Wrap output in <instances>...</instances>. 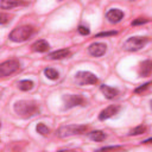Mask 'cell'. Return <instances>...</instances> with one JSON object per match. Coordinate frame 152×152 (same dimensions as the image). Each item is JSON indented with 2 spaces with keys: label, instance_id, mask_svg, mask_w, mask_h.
<instances>
[{
  "label": "cell",
  "instance_id": "obj_1",
  "mask_svg": "<svg viewBox=\"0 0 152 152\" xmlns=\"http://www.w3.org/2000/svg\"><path fill=\"white\" fill-rule=\"evenodd\" d=\"M13 108H14V112L20 118H24V119L31 118V116L38 114V112H39L38 103L36 101H32V100H20V101H17L14 103Z\"/></svg>",
  "mask_w": 152,
  "mask_h": 152
},
{
  "label": "cell",
  "instance_id": "obj_2",
  "mask_svg": "<svg viewBox=\"0 0 152 152\" xmlns=\"http://www.w3.org/2000/svg\"><path fill=\"white\" fill-rule=\"evenodd\" d=\"M32 33H33V27L32 26H28V25L18 26V27H15L11 31L10 39L12 42H15V43L25 42L32 36Z\"/></svg>",
  "mask_w": 152,
  "mask_h": 152
},
{
  "label": "cell",
  "instance_id": "obj_3",
  "mask_svg": "<svg viewBox=\"0 0 152 152\" xmlns=\"http://www.w3.org/2000/svg\"><path fill=\"white\" fill-rule=\"evenodd\" d=\"M88 129V127L86 125H66V126H61L56 134L59 138H66V137H71V135H76V134H82Z\"/></svg>",
  "mask_w": 152,
  "mask_h": 152
},
{
  "label": "cell",
  "instance_id": "obj_4",
  "mask_svg": "<svg viewBox=\"0 0 152 152\" xmlns=\"http://www.w3.org/2000/svg\"><path fill=\"white\" fill-rule=\"evenodd\" d=\"M147 42H148L147 37H140V36L131 37L124 43V49L127 51H138L141 48H144L147 44Z\"/></svg>",
  "mask_w": 152,
  "mask_h": 152
},
{
  "label": "cell",
  "instance_id": "obj_5",
  "mask_svg": "<svg viewBox=\"0 0 152 152\" xmlns=\"http://www.w3.org/2000/svg\"><path fill=\"white\" fill-rule=\"evenodd\" d=\"M20 69V63L17 59H8L0 64V76L6 77L8 75H12L17 72Z\"/></svg>",
  "mask_w": 152,
  "mask_h": 152
},
{
  "label": "cell",
  "instance_id": "obj_6",
  "mask_svg": "<svg viewBox=\"0 0 152 152\" xmlns=\"http://www.w3.org/2000/svg\"><path fill=\"white\" fill-rule=\"evenodd\" d=\"M75 81L80 86H86V84H96L99 82L97 77L95 74L90 71H78L75 75Z\"/></svg>",
  "mask_w": 152,
  "mask_h": 152
},
{
  "label": "cell",
  "instance_id": "obj_7",
  "mask_svg": "<svg viewBox=\"0 0 152 152\" xmlns=\"http://www.w3.org/2000/svg\"><path fill=\"white\" fill-rule=\"evenodd\" d=\"M63 101H64V108L65 109H70L77 106H84L86 104V100L83 96L81 95H75V94H66L63 96Z\"/></svg>",
  "mask_w": 152,
  "mask_h": 152
},
{
  "label": "cell",
  "instance_id": "obj_8",
  "mask_svg": "<svg viewBox=\"0 0 152 152\" xmlns=\"http://www.w3.org/2000/svg\"><path fill=\"white\" fill-rule=\"evenodd\" d=\"M107 46L103 43H93L88 46V52L94 57H101L106 53Z\"/></svg>",
  "mask_w": 152,
  "mask_h": 152
},
{
  "label": "cell",
  "instance_id": "obj_9",
  "mask_svg": "<svg viewBox=\"0 0 152 152\" xmlns=\"http://www.w3.org/2000/svg\"><path fill=\"white\" fill-rule=\"evenodd\" d=\"M120 110V106L119 104H110L108 107H106L103 110H101V113L99 114V120L103 121V120H107L112 116H114L115 114H118Z\"/></svg>",
  "mask_w": 152,
  "mask_h": 152
},
{
  "label": "cell",
  "instance_id": "obj_10",
  "mask_svg": "<svg viewBox=\"0 0 152 152\" xmlns=\"http://www.w3.org/2000/svg\"><path fill=\"white\" fill-rule=\"evenodd\" d=\"M138 74L141 77H148L152 74V61L151 59H145L140 63L139 69H138Z\"/></svg>",
  "mask_w": 152,
  "mask_h": 152
},
{
  "label": "cell",
  "instance_id": "obj_11",
  "mask_svg": "<svg viewBox=\"0 0 152 152\" xmlns=\"http://www.w3.org/2000/svg\"><path fill=\"white\" fill-rule=\"evenodd\" d=\"M106 18H107L110 23L116 24V23H119V21L124 18V12H122L121 10H119V8H112V10H109V11L106 13Z\"/></svg>",
  "mask_w": 152,
  "mask_h": 152
},
{
  "label": "cell",
  "instance_id": "obj_12",
  "mask_svg": "<svg viewBox=\"0 0 152 152\" xmlns=\"http://www.w3.org/2000/svg\"><path fill=\"white\" fill-rule=\"evenodd\" d=\"M100 89H101V91L103 93V95H104L108 100H112V99H114V97H116V96L119 95V90H118L116 88L109 87V86H107V84L100 86Z\"/></svg>",
  "mask_w": 152,
  "mask_h": 152
},
{
  "label": "cell",
  "instance_id": "obj_13",
  "mask_svg": "<svg viewBox=\"0 0 152 152\" xmlns=\"http://www.w3.org/2000/svg\"><path fill=\"white\" fill-rule=\"evenodd\" d=\"M31 48H32V50L36 51V52H45V51L49 50L50 45H49V43H48L46 40H44V39H39V40L34 42V43L32 44Z\"/></svg>",
  "mask_w": 152,
  "mask_h": 152
},
{
  "label": "cell",
  "instance_id": "obj_14",
  "mask_svg": "<svg viewBox=\"0 0 152 152\" xmlns=\"http://www.w3.org/2000/svg\"><path fill=\"white\" fill-rule=\"evenodd\" d=\"M71 55L70 50L68 49H61V50H56L53 52H50L49 53V58L51 59H63V58H66Z\"/></svg>",
  "mask_w": 152,
  "mask_h": 152
},
{
  "label": "cell",
  "instance_id": "obj_15",
  "mask_svg": "<svg viewBox=\"0 0 152 152\" xmlns=\"http://www.w3.org/2000/svg\"><path fill=\"white\" fill-rule=\"evenodd\" d=\"M20 5H25L24 2H19V1H10V0H2L0 1V7L2 10H11L13 7L20 6Z\"/></svg>",
  "mask_w": 152,
  "mask_h": 152
},
{
  "label": "cell",
  "instance_id": "obj_16",
  "mask_svg": "<svg viewBox=\"0 0 152 152\" xmlns=\"http://www.w3.org/2000/svg\"><path fill=\"white\" fill-rule=\"evenodd\" d=\"M89 138L94 141H103L106 139V133L102 131H93L89 133Z\"/></svg>",
  "mask_w": 152,
  "mask_h": 152
},
{
  "label": "cell",
  "instance_id": "obj_17",
  "mask_svg": "<svg viewBox=\"0 0 152 152\" xmlns=\"http://www.w3.org/2000/svg\"><path fill=\"white\" fill-rule=\"evenodd\" d=\"M125 151V148L120 145H115V146H107V147H101L99 150H96L95 152H121Z\"/></svg>",
  "mask_w": 152,
  "mask_h": 152
},
{
  "label": "cell",
  "instance_id": "obj_18",
  "mask_svg": "<svg viewBox=\"0 0 152 152\" xmlns=\"http://www.w3.org/2000/svg\"><path fill=\"white\" fill-rule=\"evenodd\" d=\"M18 87L20 90L23 91H27V90H31L33 88V82L30 81V80H23L18 83Z\"/></svg>",
  "mask_w": 152,
  "mask_h": 152
},
{
  "label": "cell",
  "instance_id": "obj_19",
  "mask_svg": "<svg viewBox=\"0 0 152 152\" xmlns=\"http://www.w3.org/2000/svg\"><path fill=\"white\" fill-rule=\"evenodd\" d=\"M36 131H37V133H39V134L43 135V137H46V135L50 133V129H49L48 126L44 125L43 122L37 124V126H36Z\"/></svg>",
  "mask_w": 152,
  "mask_h": 152
},
{
  "label": "cell",
  "instance_id": "obj_20",
  "mask_svg": "<svg viewBox=\"0 0 152 152\" xmlns=\"http://www.w3.org/2000/svg\"><path fill=\"white\" fill-rule=\"evenodd\" d=\"M44 74H45V76H46L48 78H50V80H57V78H58V71L55 70V69H52V68H46V69H44Z\"/></svg>",
  "mask_w": 152,
  "mask_h": 152
},
{
  "label": "cell",
  "instance_id": "obj_21",
  "mask_svg": "<svg viewBox=\"0 0 152 152\" xmlns=\"http://www.w3.org/2000/svg\"><path fill=\"white\" fill-rule=\"evenodd\" d=\"M145 132H146V127L140 125V126H137L135 128H133L128 134L129 135H139V134H144Z\"/></svg>",
  "mask_w": 152,
  "mask_h": 152
},
{
  "label": "cell",
  "instance_id": "obj_22",
  "mask_svg": "<svg viewBox=\"0 0 152 152\" xmlns=\"http://www.w3.org/2000/svg\"><path fill=\"white\" fill-rule=\"evenodd\" d=\"M10 18H11V17H10V14H6V13H4V12H2V13L0 14V24H1V25H6V24L11 20Z\"/></svg>",
  "mask_w": 152,
  "mask_h": 152
},
{
  "label": "cell",
  "instance_id": "obj_23",
  "mask_svg": "<svg viewBox=\"0 0 152 152\" xmlns=\"http://www.w3.org/2000/svg\"><path fill=\"white\" fill-rule=\"evenodd\" d=\"M151 86V82H147V83H144L142 86H140V87H138V88H135L134 89V93L135 94H140V93H142L144 90H146L148 87Z\"/></svg>",
  "mask_w": 152,
  "mask_h": 152
},
{
  "label": "cell",
  "instance_id": "obj_24",
  "mask_svg": "<svg viewBox=\"0 0 152 152\" xmlns=\"http://www.w3.org/2000/svg\"><path fill=\"white\" fill-rule=\"evenodd\" d=\"M77 30H78V32H80L82 36H88V34H89V32H90V31H89V28H88L87 26H83V25H80Z\"/></svg>",
  "mask_w": 152,
  "mask_h": 152
},
{
  "label": "cell",
  "instance_id": "obj_25",
  "mask_svg": "<svg viewBox=\"0 0 152 152\" xmlns=\"http://www.w3.org/2000/svg\"><path fill=\"white\" fill-rule=\"evenodd\" d=\"M147 21H148V19H145V18H138V19H135V20L132 21V25H133V26H137V25L145 24V23H147Z\"/></svg>",
  "mask_w": 152,
  "mask_h": 152
},
{
  "label": "cell",
  "instance_id": "obj_26",
  "mask_svg": "<svg viewBox=\"0 0 152 152\" xmlns=\"http://www.w3.org/2000/svg\"><path fill=\"white\" fill-rule=\"evenodd\" d=\"M116 31H109V32H100L96 34V37H108V36H115Z\"/></svg>",
  "mask_w": 152,
  "mask_h": 152
},
{
  "label": "cell",
  "instance_id": "obj_27",
  "mask_svg": "<svg viewBox=\"0 0 152 152\" xmlns=\"http://www.w3.org/2000/svg\"><path fill=\"white\" fill-rule=\"evenodd\" d=\"M57 152H78L76 150H70V148H63V150H58Z\"/></svg>",
  "mask_w": 152,
  "mask_h": 152
},
{
  "label": "cell",
  "instance_id": "obj_28",
  "mask_svg": "<svg viewBox=\"0 0 152 152\" xmlns=\"http://www.w3.org/2000/svg\"><path fill=\"white\" fill-rule=\"evenodd\" d=\"M151 142H152V138H148V139L142 141V144H151Z\"/></svg>",
  "mask_w": 152,
  "mask_h": 152
},
{
  "label": "cell",
  "instance_id": "obj_29",
  "mask_svg": "<svg viewBox=\"0 0 152 152\" xmlns=\"http://www.w3.org/2000/svg\"><path fill=\"white\" fill-rule=\"evenodd\" d=\"M151 108H152V101H151Z\"/></svg>",
  "mask_w": 152,
  "mask_h": 152
}]
</instances>
